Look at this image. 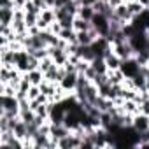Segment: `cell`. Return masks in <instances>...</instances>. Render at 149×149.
<instances>
[{
	"instance_id": "obj_1",
	"label": "cell",
	"mask_w": 149,
	"mask_h": 149,
	"mask_svg": "<svg viewBox=\"0 0 149 149\" xmlns=\"http://www.w3.org/2000/svg\"><path fill=\"white\" fill-rule=\"evenodd\" d=\"M91 26L98 32L100 37H107L109 32H111V19L105 16V14H100V13H95L93 19H91Z\"/></svg>"
},
{
	"instance_id": "obj_2",
	"label": "cell",
	"mask_w": 149,
	"mask_h": 149,
	"mask_svg": "<svg viewBox=\"0 0 149 149\" xmlns=\"http://www.w3.org/2000/svg\"><path fill=\"white\" fill-rule=\"evenodd\" d=\"M19 100L16 95H0V112H16L19 114Z\"/></svg>"
},
{
	"instance_id": "obj_3",
	"label": "cell",
	"mask_w": 149,
	"mask_h": 149,
	"mask_svg": "<svg viewBox=\"0 0 149 149\" xmlns=\"http://www.w3.org/2000/svg\"><path fill=\"white\" fill-rule=\"evenodd\" d=\"M81 142H83L81 135L70 132L67 137L58 140V149H81Z\"/></svg>"
},
{
	"instance_id": "obj_4",
	"label": "cell",
	"mask_w": 149,
	"mask_h": 149,
	"mask_svg": "<svg viewBox=\"0 0 149 149\" xmlns=\"http://www.w3.org/2000/svg\"><path fill=\"white\" fill-rule=\"evenodd\" d=\"M140 63L137 61V58L135 56H132V58H126V60H123V63H121V70H123V74L126 77H135L137 74L140 72Z\"/></svg>"
},
{
	"instance_id": "obj_5",
	"label": "cell",
	"mask_w": 149,
	"mask_h": 149,
	"mask_svg": "<svg viewBox=\"0 0 149 149\" xmlns=\"http://www.w3.org/2000/svg\"><path fill=\"white\" fill-rule=\"evenodd\" d=\"M77 77H79V72H67V76L58 83L60 88L67 93H74L77 88Z\"/></svg>"
},
{
	"instance_id": "obj_6",
	"label": "cell",
	"mask_w": 149,
	"mask_h": 149,
	"mask_svg": "<svg viewBox=\"0 0 149 149\" xmlns=\"http://www.w3.org/2000/svg\"><path fill=\"white\" fill-rule=\"evenodd\" d=\"M112 51H114V53H116L119 58H123V60L135 56V49L132 47V44H130L128 40H125V42H119V44H112Z\"/></svg>"
},
{
	"instance_id": "obj_7",
	"label": "cell",
	"mask_w": 149,
	"mask_h": 149,
	"mask_svg": "<svg viewBox=\"0 0 149 149\" xmlns=\"http://www.w3.org/2000/svg\"><path fill=\"white\" fill-rule=\"evenodd\" d=\"M47 49H49V56L54 60V63H56L58 67H63V65L68 61V53H67L65 49H61V47H58V46H49Z\"/></svg>"
},
{
	"instance_id": "obj_8",
	"label": "cell",
	"mask_w": 149,
	"mask_h": 149,
	"mask_svg": "<svg viewBox=\"0 0 149 149\" xmlns=\"http://www.w3.org/2000/svg\"><path fill=\"white\" fill-rule=\"evenodd\" d=\"M133 130L135 132H139V133H146L147 130H149V116H146V114H142V112H139V114H135L133 116Z\"/></svg>"
},
{
	"instance_id": "obj_9",
	"label": "cell",
	"mask_w": 149,
	"mask_h": 149,
	"mask_svg": "<svg viewBox=\"0 0 149 149\" xmlns=\"http://www.w3.org/2000/svg\"><path fill=\"white\" fill-rule=\"evenodd\" d=\"M98 32L95 28L91 30H86V32H77V44H83V46H91L95 42V39H98Z\"/></svg>"
},
{
	"instance_id": "obj_10",
	"label": "cell",
	"mask_w": 149,
	"mask_h": 149,
	"mask_svg": "<svg viewBox=\"0 0 149 149\" xmlns=\"http://www.w3.org/2000/svg\"><path fill=\"white\" fill-rule=\"evenodd\" d=\"M28 61H30V53L26 49H19L16 51V68L21 70L23 74L28 72Z\"/></svg>"
},
{
	"instance_id": "obj_11",
	"label": "cell",
	"mask_w": 149,
	"mask_h": 149,
	"mask_svg": "<svg viewBox=\"0 0 149 149\" xmlns=\"http://www.w3.org/2000/svg\"><path fill=\"white\" fill-rule=\"evenodd\" d=\"M114 16L119 21H123V23H132V19H133V14L130 13V9H128L126 4H121V6L114 7Z\"/></svg>"
},
{
	"instance_id": "obj_12",
	"label": "cell",
	"mask_w": 149,
	"mask_h": 149,
	"mask_svg": "<svg viewBox=\"0 0 149 149\" xmlns=\"http://www.w3.org/2000/svg\"><path fill=\"white\" fill-rule=\"evenodd\" d=\"M104 58H105V63H107V68H109V70H118V68H121L123 58H119L114 51H109Z\"/></svg>"
},
{
	"instance_id": "obj_13",
	"label": "cell",
	"mask_w": 149,
	"mask_h": 149,
	"mask_svg": "<svg viewBox=\"0 0 149 149\" xmlns=\"http://www.w3.org/2000/svg\"><path fill=\"white\" fill-rule=\"evenodd\" d=\"M25 76L28 77V81L32 83V84H35V86H40L44 81H46V77H44V72L40 70V68H33V70H28Z\"/></svg>"
},
{
	"instance_id": "obj_14",
	"label": "cell",
	"mask_w": 149,
	"mask_h": 149,
	"mask_svg": "<svg viewBox=\"0 0 149 149\" xmlns=\"http://www.w3.org/2000/svg\"><path fill=\"white\" fill-rule=\"evenodd\" d=\"M91 21L81 18V16H76L74 18V30L76 32H86V30H91Z\"/></svg>"
},
{
	"instance_id": "obj_15",
	"label": "cell",
	"mask_w": 149,
	"mask_h": 149,
	"mask_svg": "<svg viewBox=\"0 0 149 149\" xmlns=\"http://www.w3.org/2000/svg\"><path fill=\"white\" fill-rule=\"evenodd\" d=\"M14 19V9H0V25L11 26Z\"/></svg>"
},
{
	"instance_id": "obj_16",
	"label": "cell",
	"mask_w": 149,
	"mask_h": 149,
	"mask_svg": "<svg viewBox=\"0 0 149 149\" xmlns=\"http://www.w3.org/2000/svg\"><path fill=\"white\" fill-rule=\"evenodd\" d=\"M60 39L67 40L68 44H77V32L74 28H63L60 32Z\"/></svg>"
},
{
	"instance_id": "obj_17",
	"label": "cell",
	"mask_w": 149,
	"mask_h": 149,
	"mask_svg": "<svg viewBox=\"0 0 149 149\" xmlns=\"http://www.w3.org/2000/svg\"><path fill=\"white\" fill-rule=\"evenodd\" d=\"M91 67L97 70V74H107V72H109L104 56H97V58H93V60H91Z\"/></svg>"
},
{
	"instance_id": "obj_18",
	"label": "cell",
	"mask_w": 149,
	"mask_h": 149,
	"mask_svg": "<svg viewBox=\"0 0 149 149\" xmlns=\"http://www.w3.org/2000/svg\"><path fill=\"white\" fill-rule=\"evenodd\" d=\"M107 76H109V81H111L112 84H123L125 79H126V76L123 74L121 68H118V70H109Z\"/></svg>"
},
{
	"instance_id": "obj_19",
	"label": "cell",
	"mask_w": 149,
	"mask_h": 149,
	"mask_svg": "<svg viewBox=\"0 0 149 149\" xmlns=\"http://www.w3.org/2000/svg\"><path fill=\"white\" fill-rule=\"evenodd\" d=\"M19 118H21L25 123H33L35 118H37V112H35L32 107H21V109H19Z\"/></svg>"
},
{
	"instance_id": "obj_20",
	"label": "cell",
	"mask_w": 149,
	"mask_h": 149,
	"mask_svg": "<svg viewBox=\"0 0 149 149\" xmlns=\"http://www.w3.org/2000/svg\"><path fill=\"white\" fill-rule=\"evenodd\" d=\"M123 107V112H128V114H139L140 112V105L137 100H125V104L121 105Z\"/></svg>"
},
{
	"instance_id": "obj_21",
	"label": "cell",
	"mask_w": 149,
	"mask_h": 149,
	"mask_svg": "<svg viewBox=\"0 0 149 149\" xmlns=\"http://www.w3.org/2000/svg\"><path fill=\"white\" fill-rule=\"evenodd\" d=\"M39 18L51 25L53 21H56V13H54V9H53V7H46V9H42V13H40V16H39Z\"/></svg>"
},
{
	"instance_id": "obj_22",
	"label": "cell",
	"mask_w": 149,
	"mask_h": 149,
	"mask_svg": "<svg viewBox=\"0 0 149 149\" xmlns=\"http://www.w3.org/2000/svg\"><path fill=\"white\" fill-rule=\"evenodd\" d=\"M77 16H81V18H84V19L91 21V19H93V16H95V9H93L91 6H81V9H79V14H77Z\"/></svg>"
},
{
	"instance_id": "obj_23",
	"label": "cell",
	"mask_w": 149,
	"mask_h": 149,
	"mask_svg": "<svg viewBox=\"0 0 149 149\" xmlns=\"http://www.w3.org/2000/svg\"><path fill=\"white\" fill-rule=\"evenodd\" d=\"M53 65H54V60H53L51 56H46V58H42V60H40V65H39V68H40V70L46 74V72H47V70H49Z\"/></svg>"
},
{
	"instance_id": "obj_24",
	"label": "cell",
	"mask_w": 149,
	"mask_h": 149,
	"mask_svg": "<svg viewBox=\"0 0 149 149\" xmlns=\"http://www.w3.org/2000/svg\"><path fill=\"white\" fill-rule=\"evenodd\" d=\"M37 21H39V14L25 13V23H26V26H28V28H30V26H35V25H37Z\"/></svg>"
},
{
	"instance_id": "obj_25",
	"label": "cell",
	"mask_w": 149,
	"mask_h": 149,
	"mask_svg": "<svg viewBox=\"0 0 149 149\" xmlns=\"http://www.w3.org/2000/svg\"><path fill=\"white\" fill-rule=\"evenodd\" d=\"M23 11H25V13H32V14H39V16H40V13H42V11H40V9L35 6V2H33V0H32V2H26V4H25Z\"/></svg>"
},
{
	"instance_id": "obj_26",
	"label": "cell",
	"mask_w": 149,
	"mask_h": 149,
	"mask_svg": "<svg viewBox=\"0 0 149 149\" xmlns=\"http://www.w3.org/2000/svg\"><path fill=\"white\" fill-rule=\"evenodd\" d=\"M107 81H109V76H107V74H97L91 83H93L95 86H102V84H105Z\"/></svg>"
},
{
	"instance_id": "obj_27",
	"label": "cell",
	"mask_w": 149,
	"mask_h": 149,
	"mask_svg": "<svg viewBox=\"0 0 149 149\" xmlns=\"http://www.w3.org/2000/svg\"><path fill=\"white\" fill-rule=\"evenodd\" d=\"M47 30H49V32H53L54 35H60V32L63 30V26H61V23L56 19V21H53V23L49 25V28H47Z\"/></svg>"
},
{
	"instance_id": "obj_28",
	"label": "cell",
	"mask_w": 149,
	"mask_h": 149,
	"mask_svg": "<svg viewBox=\"0 0 149 149\" xmlns=\"http://www.w3.org/2000/svg\"><path fill=\"white\" fill-rule=\"evenodd\" d=\"M40 93H42V91H40V86L32 84V86H30V90H28V98H30V100H33V98H37Z\"/></svg>"
},
{
	"instance_id": "obj_29",
	"label": "cell",
	"mask_w": 149,
	"mask_h": 149,
	"mask_svg": "<svg viewBox=\"0 0 149 149\" xmlns=\"http://www.w3.org/2000/svg\"><path fill=\"white\" fill-rule=\"evenodd\" d=\"M0 9H16L14 0H0Z\"/></svg>"
},
{
	"instance_id": "obj_30",
	"label": "cell",
	"mask_w": 149,
	"mask_h": 149,
	"mask_svg": "<svg viewBox=\"0 0 149 149\" xmlns=\"http://www.w3.org/2000/svg\"><path fill=\"white\" fill-rule=\"evenodd\" d=\"M70 2H72V0H54V6H53V7H54V9H63V7H65L67 4H70Z\"/></svg>"
},
{
	"instance_id": "obj_31",
	"label": "cell",
	"mask_w": 149,
	"mask_h": 149,
	"mask_svg": "<svg viewBox=\"0 0 149 149\" xmlns=\"http://www.w3.org/2000/svg\"><path fill=\"white\" fill-rule=\"evenodd\" d=\"M140 112H142V114H146V116H149V98H147V100H144V102L140 104Z\"/></svg>"
},
{
	"instance_id": "obj_32",
	"label": "cell",
	"mask_w": 149,
	"mask_h": 149,
	"mask_svg": "<svg viewBox=\"0 0 149 149\" xmlns=\"http://www.w3.org/2000/svg\"><path fill=\"white\" fill-rule=\"evenodd\" d=\"M107 2L111 4V7H118V6L125 4V0H107Z\"/></svg>"
},
{
	"instance_id": "obj_33",
	"label": "cell",
	"mask_w": 149,
	"mask_h": 149,
	"mask_svg": "<svg viewBox=\"0 0 149 149\" xmlns=\"http://www.w3.org/2000/svg\"><path fill=\"white\" fill-rule=\"evenodd\" d=\"M25 4H26V0H14L16 9H23V7H25Z\"/></svg>"
},
{
	"instance_id": "obj_34",
	"label": "cell",
	"mask_w": 149,
	"mask_h": 149,
	"mask_svg": "<svg viewBox=\"0 0 149 149\" xmlns=\"http://www.w3.org/2000/svg\"><path fill=\"white\" fill-rule=\"evenodd\" d=\"M147 40H149V32H147Z\"/></svg>"
},
{
	"instance_id": "obj_35",
	"label": "cell",
	"mask_w": 149,
	"mask_h": 149,
	"mask_svg": "<svg viewBox=\"0 0 149 149\" xmlns=\"http://www.w3.org/2000/svg\"><path fill=\"white\" fill-rule=\"evenodd\" d=\"M76 2H79V0H76Z\"/></svg>"
}]
</instances>
